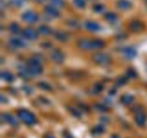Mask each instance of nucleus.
Returning <instances> with one entry per match:
<instances>
[{
    "instance_id": "473e14b6",
    "label": "nucleus",
    "mask_w": 147,
    "mask_h": 138,
    "mask_svg": "<svg viewBox=\"0 0 147 138\" xmlns=\"http://www.w3.org/2000/svg\"><path fill=\"white\" fill-rule=\"evenodd\" d=\"M128 76H129V77H135V76H136V73H135V72L134 71V70H130L128 71Z\"/></svg>"
},
{
    "instance_id": "ddd939ff",
    "label": "nucleus",
    "mask_w": 147,
    "mask_h": 138,
    "mask_svg": "<svg viewBox=\"0 0 147 138\" xmlns=\"http://www.w3.org/2000/svg\"><path fill=\"white\" fill-rule=\"evenodd\" d=\"M86 27H87V29L88 30H90V31H97V30H98L99 29H100V26L98 25V24H97V23L96 22H87V24H86Z\"/></svg>"
},
{
    "instance_id": "2eb2a0df",
    "label": "nucleus",
    "mask_w": 147,
    "mask_h": 138,
    "mask_svg": "<svg viewBox=\"0 0 147 138\" xmlns=\"http://www.w3.org/2000/svg\"><path fill=\"white\" fill-rule=\"evenodd\" d=\"M132 101H133V97L129 94H125L121 98V102L124 104H129Z\"/></svg>"
},
{
    "instance_id": "6ab92c4d",
    "label": "nucleus",
    "mask_w": 147,
    "mask_h": 138,
    "mask_svg": "<svg viewBox=\"0 0 147 138\" xmlns=\"http://www.w3.org/2000/svg\"><path fill=\"white\" fill-rule=\"evenodd\" d=\"M131 29L133 31H139V30H141L142 28V24L139 22H134L131 24Z\"/></svg>"
},
{
    "instance_id": "39448f33",
    "label": "nucleus",
    "mask_w": 147,
    "mask_h": 138,
    "mask_svg": "<svg viewBox=\"0 0 147 138\" xmlns=\"http://www.w3.org/2000/svg\"><path fill=\"white\" fill-rule=\"evenodd\" d=\"M22 34L24 37L29 40H34L37 37V34L34 30H31V29H26L22 32Z\"/></svg>"
},
{
    "instance_id": "a878e982",
    "label": "nucleus",
    "mask_w": 147,
    "mask_h": 138,
    "mask_svg": "<svg viewBox=\"0 0 147 138\" xmlns=\"http://www.w3.org/2000/svg\"><path fill=\"white\" fill-rule=\"evenodd\" d=\"M11 2L12 3L13 5L17 6V7H20L24 2V0H11Z\"/></svg>"
},
{
    "instance_id": "1a4fd4ad",
    "label": "nucleus",
    "mask_w": 147,
    "mask_h": 138,
    "mask_svg": "<svg viewBox=\"0 0 147 138\" xmlns=\"http://www.w3.org/2000/svg\"><path fill=\"white\" fill-rule=\"evenodd\" d=\"M10 44L13 46V47H24L25 43L23 40H20L18 38H12L10 40Z\"/></svg>"
},
{
    "instance_id": "e433bc0d",
    "label": "nucleus",
    "mask_w": 147,
    "mask_h": 138,
    "mask_svg": "<svg viewBox=\"0 0 147 138\" xmlns=\"http://www.w3.org/2000/svg\"><path fill=\"white\" fill-rule=\"evenodd\" d=\"M112 138H119V137L117 136V135H113V136L112 137Z\"/></svg>"
},
{
    "instance_id": "412c9836",
    "label": "nucleus",
    "mask_w": 147,
    "mask_h": 138,
    "mask_svg": "<svg viewBox=\"0 0 147 138\" xmlns=\"http://www.w3.org/2000/svg\"><path fill=\"white\" fill-rule=\"evenodd\" d=\"M104 131V128L101 125H98V126H96L94 129H93V132L96 134H100Z\"/></svg>"
},
{
    "instance_id": "4be33fe9",
    "label": "nucleus",
    "mask_w": 147,
    "mask_h": 138,
    "mask_svg": "<svg viewBox=\"0 0 147 138\" xmlns=\"http://www.w3.org/2000/svg\"><path fill=\"white\" fill-rule=\"evenodd\" d=\"M56 37L60 41H65V40H67V36L64 33H57L56 34Z\"/></svg>"
},
{
    "instance_id": "20e7f679",
    "label": "nucleus",
    "mask_w": 147,
    "mask_h": 138,
    "mask_svg": "<svg viewBox=\"0 0 147 138\" xmlns=\"http://www.w3.org/2000/svg\"><path fill=\"white\" fill-rule=\"evenodd\" d=\"M22 19L27 22L32 23L37 21V16L32 12H27L22 15Z\"/></svg>"
},
{
    "instance_id": "9b49d317",
    "label": "nucleus",
    "mask_w": 147,
    "mask_h": 138,
    "mask_svg": "<svg viewBox=\"0 0 147 138\" xmlns=\"http://www.w3.org/2000/svg\"><path fill=\"white\" fill-rule=\"evenodd\" d=\"M104 45V43L101 40H93V41H90V48L92 49H98L101 48Z\"/></svg>"
},
{
    "instance_id": "2f4dec72",
    "label": "nucleus",
    "mask_w": 147,
    "mask_h": 138,
    "mask_svg": "<svg viewBox=\"0 0 147 138\" xmlns=\"http://www.w3.org/2000/svg\"><path fill=\"white\" fill-rule=\"evenodd\" d=\"M126 82V78H123V77H121V78H119V80H117V83H118V84H119V85H123V84H124Z\"/></svg>"
},
{
    "instance_id": "f257e3e1",
    "label": "nucleus",
    "mask_w": 147,
    "mask_h": 138,
    "mask_svg": "<svg viewBox=\"0 0 147 138\" xmlns=\"http://www.w3.org/2000/svg\"><path fill=\"white\" fill-rule=\"evenodd\" d=\"M29 72L30 74L33 76L39 75L42 72V68L40 66V63L35 58L30 59L29 61Z\"/></svg>"
},
{
    "instance_id": "c756f323",
    "label": "nucleus",
    "mask_w": 147,
    "mask_h": 138,
    "mask_svg": "<svg viewBox=\"0 0 147 138\" xmlns=\"http://www.w3.org/2000/svg\"><path fill=\"white\" fill-rule=\"evenodd\" d=\"M103 9V7L102 5H100V4H97V5L95 6L94 7V10L97 12H100Z\"/></svg>"
},
{
    "instance_id": "aec40b11",
    "label": "nucleus",
    "mask_w": 147,
    "mask_h": 138,
    "mask_svg": "<svg viewBox=\"0 0 147 138\" xmlns=\"http://www.w3.org/2000/svg\"><path fill=\"white\" fill-rule=\"evenodd\" d=\"M39 32L42 34H48L50 33V30L46 26H41L39 27Z\"/></svg>"
},
{
    "instance_id": "bb28decb",
    "label": "nucleus",
    "mask_w": 147,
    "mask_h": 138,
    "mask_svg": "<svg viewBox=\"0 0 147 138\" xmlns=\"http://www.w3.org/2000/svg\"><path fill=\"white\" fill-rule=\"evenodd\" d=\"M106 18L109 20V21H113L116 20V15L113 13H108L106 14Z\"/></svg>"
},
{
    "instance_id": "6e6552de",
    "label": "nucleus",
    "mask_w": 147,
    "mask_h": 138,
    "mask_svg": "<svg viewBox=\"0 0 147 138\" xmlns=\"http://www.w3.org/2000/svg\"><path fill=\"white\" fill-rule=\"evenodd\" d=\"M118 7L121 9L126 10L129 9L131 7V4L130 1H129L128 0H120L118 2Z\"/></svg>"
},
{
    "instance_id": "393cba45",
    "label": "nucleus",
    "mask_w": 147,
    "mask_h": 138,
    "mask_svg": "<svg viewBox=\"0 0 147 138\" xmlns=\"http://www.w3.org/2000/svg\"><path fill=\"white\" fill-rule=\"evenodd\" d=\"M52 4L55 7H61L63 5V0H51Z\"/></svg>"
},
{
    "instance_id": "dca6fc26",
    "label": "nucleus",
    "mask_w": 147,
    "mask_h": 138,
    "mask_svg": "<svg viewBox=\"0 0 147 138\" xmlns=\"http://www.w3.org/2000/svg\"><path fill=\"white\" fill-rule=\"evenodd\" d=\"M144 57H143V63H142V66H143V70L144 72L145 75L147 76V47L144 50Z\"/></svg>"
},
{
    "instance_id": "f704fd0d",
    "label": "nucleus",
    "mask_w": 147,
    "mask_h": 138,
    "mask_svg": "<svg viewBox=\"0 0 147 138\" xmlns=\"http://www.w3.org/2000/svg\"><path fill=\"white\" fill-rule=\"evenodd\" d=\"M96 89V91H97L98 92V91H100V90H101L102 89V87H101V86H96V87H95Z\"/></svg>"
},
{
    "instance_id": "7ed1b4c3",
    "label": "nucleus",
    "mask_w": 147,
    "mask_h": 138,
    "mask_svg": "<svg viewBox=\"0 0 147 138\" xmlns=\"http://www.w3.org/2000/svg\"><path fill=\"white\" fill-rule=\"evenodd\" d=\"M93 60L99 64H107L110 61V57L103 53H97L93 56Z\"/></svg>"
},
{
    "instance_id": "f03ea898",
    "label": "nucleus",
    "mask_w": 147,
    "mask_h": 138,
    "mask_svg": "<svg viewBox=\"0 0 147 138\" xmlns=\"http://www.w3.org/2000/svg\"><path fill=\"white\" fill-rule=\"evenodd\" d=\"M20 119L28 125H32L35 123V118L30 112L27 110H20L18 113Z\"/></svg>"
},
{
    "instance_id": "0eeeda50",
    "label": "nucleus",
    "mask_w": 147,
    "mask_h": 138,
    "mask_svg": "<svg viewBox=\"0 0 147 138\" xmlns=\"http://www.w3.org/2000/svg\"><path fill=\"white\" fill-rule=\"evenodd\" d=\"M123 54H124L125 57H126L127 58H132L136 55V51L133 47H127L123 50Z\"/></svg>"
},
{
    "instance_id": "c9c22d12",
    "label": "nucleus",
    "mask_w": 147,
    "mask_h": 138,
    "mask_svg": "<svg viewBox=\"0 0 147 138\" xmlns=\"http://www.w3.org/2000/svg\"><path fill=\"white\" fill-rule=\"evenodd\" d=\"M45 138H55V137L53 136V135H47V136L45 137Z\"/></svg>"
},
{
    "instance_id": "423d86ee",
    "label": "nucleus",
    "mask_w": 147,
    "mask_h": 138,
    "mask_svg": "<svg viewBox=\"0 0 147 138\" xmlns=\"http://www.w3.org/2000/svg\"><path fill=\"white\" fill-rule=\"evenodd\" d=\"M1 119H2V120H4V122H8V123L13 125V126H15V125H17V124H18L15 118H14V116H11L10 114H3L2 116H1Z\"/></svg>"
},
{
    "instance_id": "9d476101",
    "label": "nucleus",
    "mask_w": 147,
    "mask_h": 138,
    "mask_svg": "<svg viewBox=\"0 0 147 138\" xmlns=\"http://www.w3.org/2000/svg\"><path fill=\"white\" fill-rule=\"evenodd\" d=\"M45 12L49 15H50L53 17H57L59 14L58 11L54 7H53V6H47L45 8Z\"/></svg>"
},
{
    "instance_id": "f8f14e48",
    "label": "nucleus",
    "mask_w": 147,
    "mask_h": 138,
    "mask_svg": "<svg viewBox=\"0 0 147 138\" xmlns=\"http://www.w3.org/2000/svg\"><path fill=\"white\" fill-rule=\"evenodd\" d=\"M52 58L57 63H62L63 61V54L58 51H55L52 53Z\"/></svg>"
},
{
    "instance_id": "4468645a",
    "label": "nucleus",
    "mask_w": 147,
    "mask_h": 138,
    "mask_svg": "<svg viewBox=\"0 0 147 138\" xmlns=\"http://www.w3.org/2000/svg\"><path fill=\"white\" fill-rule=\"evenodd\" d=\"M145 121H146V117L144 114H138L136 116V122L139 126H142L144 124Z\"/></svg>"
},
{
    "instance_id": "c85d7f7f",
    "label": "nucleus",
    "mask_w": 147,
    "mask_h": 138,
    "mask_svg": "<svg viewBox=\"0 0 147 138\" xmlns=\"http://www.w3.org/2000/svg\"><path fill=\"white\" fill-rule=\"evenodd\" d=\"M70 112H71L72 113H73V114L74 115V116H77V117H79V116H80V112H79L78 110H76V109H73V108H70Z\"/></svg>"
},
{
    "instance_id": "b1692460",
    "label": "nucleus",
    "mask_w": 147,
    "mask_h": 138,
    "mask_svg": "<svg viewBox=\"0 0 147 138\" xmlns=\"http://www.w3.org/2000/svg\"><path fill=\"white\" fill-rule=\"evenodd\" d=\"M74 3L77 7H83L85 6L84 0H74Z\"/></svg>"
},
{
    "instance_id": "5701e85b",
    "label": "nucleus",
    "mask_w": 147,
    "mask_h": 138,
    "mask_svg": "<svg viewBox=\"0 0 147 138\" xmlns=\"http://www.w3.org/2000/svg\"><path fill=\"white\" fill-rule=\"evenodd\" d=\"M9 30L11 32H17L19 31V26L17 24H11L9 26Z\"/></svg>"
},
{
    "instance_id": "72a5a7b5",
    "label": "nucleus",
    "mask_w": 147,
    "mask_h": 138,
    "mask_svg": "<svg viewBox=\"0 0 147 138\" xmlns=\"http://www.w3.org/2000/svg\"><path fill=\"white\" fill-rule=\"evenodd\" d=\"M63 135H64L65 138H73V137L69 132H64Z\"/></svg>"
},
{
    "instance_id": "a211bd4d",
    "label": "nucleus",
    "mask_w": 147,
    "mask_h": 138,
    "mask_svg": "<svg viewBox=\"0 0 147 138\" xmlns=\"http://www.w3.org/2000/svg\"><path fill=\"white\" fill-rule=\"evenodd\" d=\"M79 47L83 49H89L90 48V41L86 40H83L78 43Z\"/></svg>"
},
{
    "instance_id": "f3484780",
    "label": "nucleus",
    "mask_w": 147,
    "mask_h": 138,
    "mask_svg": "<svg viewBox=\"0 0 147 138\" xmlns=\"http://www.w3.org/2000/svg\"><path fill=\"white\" fill-rule=\"evenodd\" d=\"M1 78L7 81H11L14 79L12 75L8 72H2L1 73Z\"/></svg>"
},
{
    "instance_id": "7c9ffc66",
    "label": "nucleus",
    "mask_w": 147,
    "mask_h": 138,
    "mask_svg": "<svg viewBox=\"0 0 147 138\" xmlns=\"http://www.w3.org/2000/svg\"><path fill=\"white\" fill-rule=\"evenodd\" d=\"M96 107L98 109L99 111H106V107L103 104H97L96 105Z\"/></svg>"
},
{
    "instance_id": "4c0bfd02",
    "label": "nucleus",
    "mask_w": 147,
    "mask_h": 138,
    "mask_svg": "<svg viewBox=\"0 0 147 138\" xmlns=\"http://www.w3.org/2000/svg\"><path fill=\"white\" fill-rule=\"evenodd\" d=\"M36 1H42V0H36Z\"/></svg>"
},
{
    "instance_id": "cd10ccee",
    "label": "nucleus",
    "mask_w": 147,
    "mask_h": 138,
    "mask_svg": "<svg viewBox=\"0 0 147 138\" xmlns=\"http://www.w3.org/2000/svg\"><path fill=\"white\" fill-rule=\"evenodd\" d=\"M40 86L41 88H42L43 89H45V90H50V87L49 86V85H47V83H45V82H41V83H40Z\"/></svg>"
}]
</instances>
